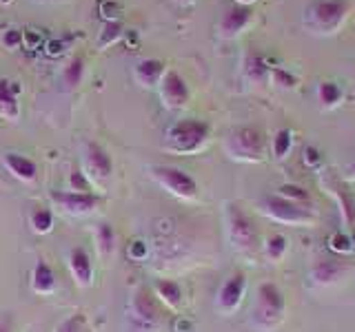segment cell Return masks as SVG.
Wrapping results in <instances>:
<instances>
[{
  "instance_id": "1",
  "label": "cell",
  "mask_w": 355,
  "mask_h": 332,
  "mask_svg": "<svg viewBox=\"0 0 355 332\" xmlns=\"http://www.w3.org/2000/svg\"><path fill=\"white\" fill-rule=\"evenodd\" d=\"M225 221H227V235L231 246L236 248L244 257L253 259L260 250V237L253 226V219L242 210L238 204L229 202L225 208Z\"/></svg>"
},
{
  "instance_id": "2",
  "label": "cell",
  "mask_w": 355,
  "mask_h": 332,
  "mask_svg": "<svg viewBox=\"0 0 355 332\" xmlns=\"http://www.w3.org/2000/svg\"><path fill=\"white\" fill-rule=\"evenodd\" d=\"M162 306L160 299L149 290L147 286L138 288L133 293L127 306V324L131 332H153L162 324Z\"/></svg>"
},
{
  "instance_id": "3",
  "label": "cell",
  "mask_w": 355,
  "mask_h": 332,
  "mask_svg": "<svg viewBox=\"0 0 355 332\" xmlns=\"http://www.w3.org/2000/svg\"><path fill=\"white\" fill-rule=\"evenodd\" d=\"M209 138V124L202 120L187 118L175 122V124L166 131V142L178 153H193L198 151Z\"/></svg>"
},
{
  "instance_id": "4",
  "label": "cell",
  "mask_w": 355,
  "mask_h": 332,
  "mask_svg": "<svg viewBox=\"0 0 355 332\" xmlns=\"http://www.w3.org/2000/svg\"><path fill=\"white\" fill-rule=\"evenodd\" d=\"M255 324L262 330H271L280 324L284 315V297L280 288L273 284H262L258 290V308H255Z\"/></svg>"
},
{
  "instance_id": "5",
  "label": "cell",
  "mask_w": 355,
  "mask_h": 332,
  "mask_svg": "<svg viewBox=\"0 0 355 332\" xmlns=\"http://www.w3.org/2000/svg\"><path fill=\"white\" fill-rule=\"evenodd\" d=\"M262 147H264L262 131L253 129V127H244V129L233 131L227 142V151L231 158L247 160V162H258L262 158Z\"/></svg>"
},
{
  "instance_id": "6",
  "label": "cell",
  "mask_w": 355,
  "mask_h": 332,
  "mask_svg": "<svg viewBox=\"0 0 355 332\" xmlns=\"http://www.w3.org/2000/svg\"><path fill=\"white\" fill-rule=\"evenodd\" d=\"M151 175L155 182L164 186L175 197L193 199L198 195V182L182 169H175V166H151Z\"/></svg>"
},
{
  "instance_id": "7",
  "label": "cell",
  "mask_w": 355,
  "mask_h": 332,
  "mask_svg": "<svg viewBox=\"0 0 355 332\" xmlns=\"http://www.w3.org/2000/svg\"><path fill=\"white\" fill-rule=\"evenodd\" d=\"M264 213L275 221H282V224H311L313 221V213L302 204L291 202L282 195H269L264 199Z\"/></svg>"
},
{
  "instance_id": "8",
  "label": "cell",
  "mask_w": 355,
  "mask_h": 332,
  "mask_svg": "<svg viewBox=\"0 0 355 332\" xmlns=\"http://www.w3.org/2000/svg\"><path fill=\"white\" fill-rule=\"evenodd\" d=\"M51 202L58 204L60 210H64L67 215H76L83 217L94 213V210L100 206V197L94 193H83V191H51L49 193Z\"/></svg>"
},
{
  "instance_id": "9",
  "label": "cell",
  "mask_w": 355,
  "mask_h": 332,
  "mask_svg": "<svg viewBox=\"0 0 355 332\" xmlns=\"http://www.w3.org/2000/svg\"><path fill=\"white\" fill-rule=\"evenodd\" d=\"M349 3L347 0H315L311 5V18H313V25L322 31H331L336 29L344 14H347Z\"/></svg>"
},
{
  "instance_id": "10",
  "label": "cell",
  "mask_w": 355,
  "mask_h": 332,
  "mask_svg": "<svg viewBox=\"0 0 355 332\" xmlns=\"http://www.w3.org/2000/svg\"><path fill=\"white\" fill-rule=\"evenodd\" d=\"M85 171L89 180H107L114 173V162L111 155L100 147L98 142H87L85 149Z\"/></svg>"
},
{
  "instance_id": "11",
  "label": "cell",
  "mask_w": 355,
  "mask_h": 332,
  "mask_svg": "<svg viewBox=\"0 0 355 332\" xmlns=\"http://www.w3.org/2000/svg\"><path fill=\"white\" fill-rule=\"evenodd\" d=\"M244 290H247V277H244V273H236L231 275L229 279L222 284L220 293H218V310L225 315H231L233 310H236L242 302L244 297Z\"/></svg>"
},
{
  "instance_id": "12",
  "label": "cell",
  "mask_w": 355,
  "mask_h": 332,
  "mask_svg": "<svg viewBox=\"0 0 355 332\" xmlns=\"http://www.w3.org/2000/svg\"><path fill=\"white\" fill-rule=\"evenodd\" d=\"M160 98L162 102L169 109H180L187 104L189 100V89L187 82L180 77V73L175 71H166L160 80Z\"/></svg>"
},
{
  "instance_id": "13",
  "label": "cell",
  "mask_w": 355,
  "mask_h": 332,
  "mask_svg": "<svg viewBox=\"0 0 355 332\" xmlns=\"http://www.w3.org/2000/svg\"><path fill=\"white\" fill-rule=\"evenodd\" d=\"M69 270H71V277H73V282L78 286L87 288L89 284L94 282V275H96L94 259L83 246L69 250Z\"/></svg>"
},
{
  "instance_id": "14",
  "label": "cell",
  "mask_w": 355,
  "mask_h": 332,
  "mask_svg": "<svg viewBox=\"0 0 355 332\" xmlns=\"http://www.w3.org/2000/svg\"><path fill=\"white\" fill-rule=\"evenodd\" d=\"M324 184L329 186V193L336 195L338 204L342 208V215H344V221H347L349 226L355 224V199L353 195L349 193L347 184H344L342 180H338L336 175H333V171H329V175L324 177Z\"/></svg>"
},
{
  "instance_id": "15",
  "label": "cell",
  "mask_w": 355,
  "mask_h": 332,
  "mask_svg": "<svg viewBox=\"0 0 355 332\" xmlns=\"http://www.w3.org/2000/svg\"><path fill=\"white\" fill-rule=\"evenodd\" d=\"M7 171L20 182H33L38 177V164L22 153H5L3 158Z\"/></svg>"
},
{
  "instance_id": "16",
  "label": "cell",
  "mask_w": 355,
  "mask_h": 332,
  "mask_svg": "<svg viewBox=\"0 0 355 332\" xmlns=\"http://www.w3.org/2000/svg\"><path fill=\"white\" fill-rule=\"evenodd\" d=\"M31 290L38 295H51L55 290V273L44 259H38L31 268Z\"/></svg>"
},
{
  "instance_id": "17",
  "label": "cell",
  "mask_w": 355,
  "mask_h": 332,
  "mask_svg": "<svg viewBox=\"0 0 355 332\" xmlns=\"http://www.w3.org/2000/svg\"><path fill=\"white\" fill-rule=\"evenodd\" d=\"M18 91L20 86L16 82L0 80V113L7 118L18 116Z\"/></svg>"
},
{
  "instance_id": "18",
  "label": "cell",
  "mask_w": 355,
  "mask_h": 332,
  "mask_svg": "<svg viewBox=\"0 0 355 332\" xmlns=\"http://www.w3.org/2000/svg\"><path fill=\"white\" fill-rule=\"evenodd\" d=\"M153 290H155V297L160 299L164 306L169 308H178L182 302V288L178 282H171V279H158L153 284Z\"/></svg>"
},
{
  "instance_id": "19",
  "label": "cell",
  "mask_w": 355,
  "mask_h": 332,
  "mask_svg": "<svg viewBox=\"0 0 355 332\" xmlns=\"http://www.w3.org/2000/svg\"><path fill=\"white\" fill-rule=\"evenodd\" d=\"M164 75V64L160 60H142L136 66V80L144 86L160 84Z\"/></svg>"
},
{
  "instance_id": "20",
  "label": "cell",
  "mask_w": 355,
  "mask_h": 332,
  "mask_svg": "<svg viewBox=\"0 0 355 332\" xmlns=\"http://www.w3.org/2000/svg\"><path fill=\"white\" fill-rule=\"evenodd\" d=\"M251 18V9L249 7H233L229 14L222 20V31L227 36H236L238 31H242V27L247 25Z\"/></svg>"
},
{
  "instance_id": "21",
  "label": "cell",
  "mask_w": 355,
  "mask_h": 332,
  "mask_svg": "<svg viewBox=\"0 0 355 332\" xmlns=\"http://www.w3.org/2000/svg\"><path fill=\"white\" fill-rule=\"evenodd\" d=\"M342 273H344V266L336 259H322L313 266V270H311V275H313L315 282H320V284L336 282V279H340Z\"/></svg>"
},
{
  "instance_id": "22",
  "label": "cell",
  "mask_w": 355,
  "mask_h": 332,
  "mask_svg": "<svg viewBox=\"0 0 355 332\" xmlns=\"http://www.w3.org/2000/svg\"><path fill=\"white\" fill-rule=\"evenodd\" d=\"M29 224H31V230L38 232V235H47V232L53 230V213L51 208L47 206H36L31 210L29 215Z\"/></svg>"
},
{
  "instance_id": "23",
  "label": "cell",
  "mask_w": 355,
  "mask_h": 332,
  "mask_svg": "<svg viewBox=\"0 0 355 332\" xmlns=\"http://www.w3.org/2000/svg\"><path fill=\"white\" fill-rule=\"evenodd\" d=\"M96 241L103 255H111L116 250V230L109 221H100L96 226Z\"/></svg>"
},
{
  "instance_id": "24",
  "label": "cell",
  "mask_w": 355,
  "mask_h": 332,
  "mask_svg": "<svg viewBox=\"0 0 355 332\" xmlns=\"http://www.w3.org/2000/svg\"><path fill=\"white\" fill-rule=\"evenodd\" d=\"M85 75V60L83 58H71V62L62 69V84L64 89H76L78 84L83 82Z\"/></svg>"
},
{
  "instance_id": "25",
  "label": "cell",
  "mask_w": 355,
  "mask_h": 332,
  "mask_svg": "<svg viewBox=\"0 0 355 332\" xmlns=\"http://www.w3.org/2000/svg\"><path fill=\"white\" fill-rule=\"evenodd\" d=\"M53 332H92V328H89L85 313H73L69 317H64Z\"/></svg>"
},
{
  "instance_id": "26",
  "label": "cell",
  "mask_w": 355,
  "mask_h": 332,
  "mask_svg": "<svg viewBox=\"0 0 355 332\" xmlns=\"http://www.w3.org/2000/svg\"><path fill=\"white\" fill-rule=\"evenodd\" d=\"M284 250H286V237L284 235H271L269 241L264 243V252L271 261L282 259Z\"/></svg>"
},
{
  "instance_id": "27",
  "label": "cell",
  "mask_w": 355,
  "mask_h": 332,
  "mask_svg": "<svg viewBox=\"0 0 355 332\" xmlns=\"http://www.w3.org/2000/svg\"><path fill=\"white\" fill-rule=\"evenodd\" d=\"M288 149H291V131L284 129V131H280L275 136V140H273V151H275L277 158H284V155L288 153Z\"/></svg>"
},
{
  "instance_id": "28",
  "label": "cell",
  "mask_w": 355,
  "mask_h": 332,
  "mask_svg": "<svg viewBox=\"0 0 355 332\" xmlns=\"http://www.w3.org/2000/svg\"><path fill=\"white\" fill-rule=\"evenodd\" d=\"M280 195H282V197H286V199H291V202H297V204L309 202V193L304 191V188L293 186V184L282 186V188H280Z\"/></svg>"
},
{
  "instance_id": "29",
  "label": "cell",
  "mask_w": 355,
  "mask_h": 332,
  "mask_svg": "<svg viewBox=\"0 0 355 332\" xmlns=\"http://www.w3.org/2000/svg\"><path fill=\"white\" fill-rule=\"evenodd\" d=\"M69 186H71V191L89 193V186H92V180H89V175H87L85 171H71V175H69Z\"/></svg>"
},
{
  "instance_id": "30",
  "label": "cell",
  "mask_w": 355,
  "mask_h": 332,
  "mask_svg": "<svg viewBox=\"0 0 355 332\" xmlns=\"http://www.w3.org/2000/svg\"><path fill=\"white\" fill-rule=\"evenodd\" d=\"M340 89H338V84H333V82H324L320 86V100L324 104H336L338 100H340Z\"/></svg>"
},
{
  "instance_id": "31",
  "label": "cell",
  "mask_w": 355,
  "mask_h": 332,
  "mask_svg": "<svg viewBox=\"0 0 355 332\" xmlns=\"http://www.w3.org/2000/svg\"><path fill=\"white\" fill-rule=\"evenodd\" d=\"M122 27L118 25V22H109V25L105 27V31H103V38H100V44H103V47H105V44H109V42H114L118 36H120V31Z\"/></svg>"
},
{
  "instance_id": "32",
  "label": "cell",
  "mask_w": 355,
  "mask_h": 332,
  "mask_svg": "<svg viewBox=\"0 0 355 332\" xmlns=\"http://www.w3.org/2000/svg\"><path fill=\"white\" fill-rule=\"evenodd\" d=\"M0 332H14V319H11V315L0 317Z\"/></svg>"
},
{
  "instance_id": "33",
  "label": "cell",
  "mask_w": 355,
  "mask_h": 332,
  "mask_svg": "<svg viewBox=\"0 0 355 332\" xmlns=\"http://www.w3.org/2000/svg\"><path fill=\"white\" fill-rule=\"evenodd\" d=\"M20 40H22V36H20V31H16V29H11L7 36H5V42L9 44V47H16Z\"/></svg>"
},
{
  "instance_id": "34",
  "label": "cell",
  "mask_w": 355,
  "mask_h": 332,
  "mask_svg": "<svg viewBox=\"0 0 355 332\" xmlns=\"http://www.w3.org/2000/svg\"><path fill=\"white\" fill-rule=\"evenodd\" d=\"M129 255H131V257H142V255H144V246H142V241H136V243H133L131 250H129Z\"/></svg>"
},
{
  "instance_id": "35",
  "label": "cell",
  "mask_w": 355,
  "mask_h": 332,
  "mask_svg": "<svg viewBox=\"0 0 355 332\" xmlns=\"http://www.w3.org/2000/svg\"><path fill=\"white\" fill-rule=\"evenodd\" d=\"M349 173H351V175H353V177H355V162H353V164H351V169H349Z\"/></svg>"
},
{
  "instance_id": "36",
  "label": "cell",
  "mask_w": 355,
  "mask_h": 332,
  "mask_svg": "<svg viewBox=\"0 0 355 332\" xmlns=\"http://www.w3.org/2000/svg\"><path fill=\"white\" fill-rule=\"evenodd\" d=\"M240 3H251V0H240Z\"/></svg>"
},
{
  "instance_id": "37",
  "label": "cell",
  "mask_w": 355,
  "mask_h": 332,
  "mask_svg": "<svg viewBox=\"0 0 355 332\" xmlns=\"http://www.w3.org/2000/svg\"><path fill=\"white\" fill-rule=\"evenodd\" d=\"M182 3H191V0H182Z\"/></svg>"
},
{
  "instance_id": "38",
  "label": "cell",
  "mask_w": 355,
  "mask_h": 332,
  "mask_svg": "<svg viewBox=\"0 0 355 332\" xmlns=\"http://www.w3.org/2000/svg\"><path fill=\"white\" fill-rule=\"evenodd\" d=\"M353 241H355V237H353Z\"/></svg>"
}]
</instances>
